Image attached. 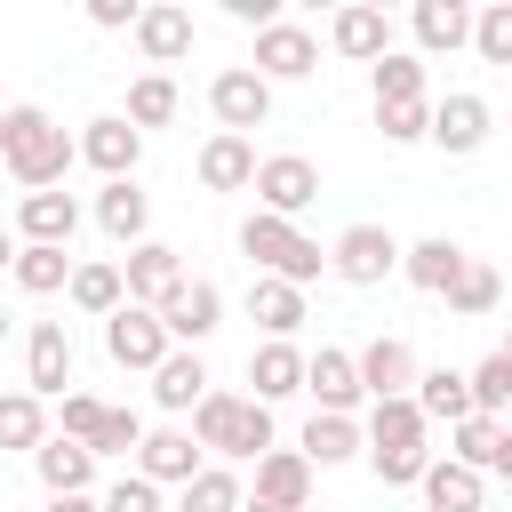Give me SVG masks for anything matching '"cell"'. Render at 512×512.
Returning <instances> with one entry per match:
<instances>
[{
	"label": "cell",
	"instance_id": "20",
	"mask_svg": "<svg viewBox=\"0 0 512 512\" xmlns=\"http://www.w3.org/2000/svg\"><path fill=\"white\" fill-rule=\"evenodd\" d=\"M304 392L320 400L312 416H352V408H360V376H352V352L320 344V352L304 360Z\"/></svg>",
	"mask_w": 512,
	"mask_h": 512
},
{
	"label": "cell",
	"instance_id": "46",
	"mask_svg": "<svg viewBox=\"0 0 512 512\" xmlns=\"http://www.w3.org/2000/svg\"><path fill=\"white\" fill-rule=\"evenodd\" d=\"M96 416H104V400H88V392H64V432H56V440H80V448H88Z\"/></svg>",
	"mask_w": 512,
	"mask_h": 512
},
{
	"label": "cell",
	"instance_id": "22",
	"mask_svg": "<svg viewBox=\"0 0 512 512\" xmlns=\"http://www.w3.org/2000/svg\"><path fill=\"white\" fill-rule=\"evenodd\" d=\"M248 496H256V504H280V512H304V496H312V464H304L296 448H264Z\"/></svg>",
	"mask_w": 512,
	"mask_h": 512
},
{
	"label": "cell",
	"instance_id": "50",
	"mask_svg": "<svg viewBox=\"0 0 512 512\" xmlns=\"http://www.w3.org/2000/svg\"><path fill=\"white\" fill-rule=\"evenodd\" d=\"M8 264H16V232L0 224V272H8Z\"/></svg>",
	"mask_w": 512,
	"mask_h": 512
},
{
	"label": "cell",
	"instance_id": "33",
	"mask_svg": "<svg viewBox=\"0 0 512 512\" xmlns=\"http://www.w3.org/2000/svg\"><path fill=\"white\" fill-rule=\"evenodd\" d=\"M200 392H208V368H200V352H168V360L152 368V400H160L168 416H184Z\"/></svg>",
	"mask_w": 512,
	"mask_h": 512
},
{
	"label": "cell",
	"instance_id": "18",
	"mask_svg": "<svg viewBox=\"0 0 512 512\" xmlns=\"http://www.w3.org/2000/svg\"><path fill=\"white\" fill-rule=\"evenodd\" d=\"M328 48H336V56H352V64H376V56H392V16H384V8H368V0H352V8H336Z\"/></svg>",
	"mask_w": 512,
	"mask_h": 512
},
{
	"label": "cell",
	"instance_id": "42",
	"mask_svg": "<svg viewBox=\"0 0 512 512\" xmlns=\"http://www.w3.org/2000/svg\"><path fill=\"white\" fill-rule=\"evenodd\" d=\"M472 48H480L488 64H512V0H488V8L472 16Z\"/></svg>",
	"mask_w": 512,
	"mask_h": 512
},
{
	"label": "cell",
	"instance_id": "51",
	"mask_svg": "<svg viewBox=\"0 0 512 512\" xmlns=\"http://www.w3.org/2000/svg\"><path fill=\"white\" fill-rule=\"evenodd\" d=\"M240 512H280V504H256V496H240Z\"/></svg>",
	"mask_w": 512,
	"mask_h": 512
},
{
	"label": "cell",
	"instance_id": "10",
	"mask_svg": "<svg viewBox=\"0 0 512 512\" xmlns=\"http://www.w3.org/2000/svg\"><path fill=\"white\" fill-rule=\"evenodd\" d=\"M312 64H320V40H312L304 24H288V16H280V24H264V32H256V64H248V72H256L264 88H272V80H304Z\"/></svg>",
	"mask_w": 512,
	"mask_h": 512
},
{
	"label": "cell",
	"instance_id": "38",
	"mask_svg": "<svg viewBox=\"0 0 512 512\" xmlns=\"http://www.w3.org/2000/svg\"><path fill=\"white\" fill-rule=\"evenodd\" d=\"M120 120H128L136 136L160 128V120H176V80H168V72H144V80L128 88V112H120Z\"/></svg>",
	"mask_w": 512,
	"mask_h": 512
},
{
	"label": "cell",
	"instance_id": "15",
	"mask_svg": "<svg viewBox=\"0 0 512 512\" xmlns=\"http://www.w3.org/2000/svg\"><path fill=\"white\" fill-rule=\"evenodd\" d=\"M64 384H72V336H64V320H40L32 344H24V392L64 400Z\"/></svg>",
	"mask_w": 512,
	"mask_h": 512
},
{
	"label": "cell",
	"instance_id": "12",
	"mask_svg": "<svg viewBox=\"0 0 512 512\" xmlns=\"http://www.w3.org/2000/svg\"><path fill=\"white\" fill-rule=\"evenodd\" d=\"M216 320H224V296H216V280H184V288L160 304V328H168V344H176V352L208 344V336H216Z\"/></svg>",
	"mask_w": 512,
	"mask_h": 512
},
{
	"label": "cell",
	"instance_id": "49",
	"mask_svg": "<svg viewBox=\"0 0 512 512\" xmlns=\"http://www.w3.org/2000/svg\"><path fill=\"white\" fill-rule=\"evenodd\" d=\"M48 512H96V496H48Z\"/></svg>",
	"mask_w": 512,
	"mask_h": 512
},
{
	"label": "cell",
	"instance_id": "52",
	"mask_svg": "<svg viewBox=\"0 0 512 512\" xmlns=\"http://www.w3.org/2000/svg\"><path fill=\"white\" fill-rule=\"evenodd\" d=\"M0 344H8V312H0Z\"/></svg>",
	"mask_w": 512,
	"mask_h": 512
},
{
	"label": "cell",
	"instance_id": "16",
	"mask_svg": "<svg viewBox=\"0 0 512 512\" xmlns=\"http://www.w3.org/2000/svg\"><path fill=\"white\" fill-rule=\"evenodd\" d=\"M192 472H200V448H192L184 424H160V432L136 440V480H152V488H184Z\"/></svg>",
	"mask_w": 512,
	"mask_h": 512
},
{
	"label": "cell",
	"instance_id": "19",
	"mask_svg": "<svg viewBox=\"0 0 512 512\" xmlns=\"http://www.w3.org/2000/svg\"><path fill=\"white\" fill-rule=\"evenodd\" d=\"M424 136L440 152H480L488 144V96H448V104H424Z\"/></svg>",
	"mask_w": 512,
	"mask_h": 512
},
{
	"label": "cell",
	"instance_id": "25",
	"mask_svg": "<svg viewBox=\"0 0 512 512\" xmlns=\"http://www.w3.org/2000/svg\"><path fill=\"white\" fill-rule=\"evenodd\" d=\"M408 24H416V48H424V56H456V48L472 40V8H464V0H416Z\"/></svg>",
	"mask_w": 512,
	"mask_h": 512
},
{
	"label": "cell",
	"instance_id": "44",
	"mask_svg": "<svg viewBox=\"0 0 512 512\" xmlns=\"http://www.w3.org/2000/svg\"><path fill=\"white\" fill-rule=\"evenodd\" d=\"M96 512H168V504H160V488H152V480H120V488H104V496H96Z\"/></svg>",
	"mask_w": 512,
	"mask_h": 512
},
{
	"label": "cell",
	"instance_id": "24",
	"mask_svg": "<svg viewBox=\"0 0 512 512\" xmlns=\"http://www.w3.org/2000/svg\"><path fill=\"white\" fill-rule=\"evenodd\" d=\"M32 472H40V488H48V496H88L96 456H88L80 440H40V448H32Z\"/></svg>",
	"mask_w": 512,
	"mask_h": 512
},
{
	"label": "cell",
	"instance_id": "48",
	"mask_svg": "<svg viewBox=\"0 0 512 512\" xmlns=\"http://www.w3.org/2000/svg\"><path fill=\"white\" fill-rule=\"evenodd\" d=\"M224 16H232V24H256V32H264V24H280V0H224Z\"/></svg>",
	"mask_w": 512,
	"mask_h": 512
},
{
	"label": "cell",
	"instance_id": "26",
	"mask_svg": "<svg viewBox=\"0 0 512 512\" xmlns=\"http://www.w3.org/2000/svg\"><path fill=\"white\" fill-rule=\"evenodd\" d=\"M248 176H256V144L216 128V136L200 144V184H208V192H248Z\"/></svg>",
	"mask_w": 512,
	"mask_h": 512
},
{
	"label": "cell",
	"instance_id": "1",
	"mask_svg": "<svg viewBox=\"0 0 512 512\" xmlns=\"http://www.w3.org/2000/svg\"><path fill=\"white\" fill-rule=\"evenodd\" d=\"M0 160H8V176H16L24 192H56L80 152H72V136H64L40 104H0Z\"/></svg>",
	"mask_w": 512,
	"mask_h": 512
},
{
	"label": "cell",
	"instance_id": "21",
	"mask_svg": "<svg viewBox=\"0 0 512 512\" xmlns=\"http://www.w3.org/2000/svg\"><path fill=\"white\" fill-rule=\"evenodd\" d=\"M136 48H144V64H176L184 48H192V8H176V0H152V8H136Z\"/></svg>",
	"mask_w": 512,
	"mask_h": 512
},
{
	"label": "cell",
	"instance_id": "36",
	"mask_svg": "<svg viewBox=\"0 0 512 512\" xmlns=\"http://www.w3.org/2000/svg\"><path fill=\"white\" fill-rule=\"evenodd\" d=\"M64 288H72V304H80V312H96V320H112V312L128 304V296H120V264H72V280H64Z\"/></svg>",
	"mask_w": 512,
	"mask_h": 512
},
{
	"label": "cell",
	"instance_id": "13",
	"mask_svg": "<svg viewBox=\"0 0 512 512\" xmlns=\"http://www.w3.org/2000/svg\"><path fill=\"white\" fill-rule=\"evenodd\" d=\"M448 464H464V472H512V424L504 416H464V424H448Z\"/></svg>",
	"mask_w": 512,
	"mask_h": 512
},
{
	"label": "cell",
	"instance_id": "3",
	"mask_svg": "<svg viewBox=\"0 0 512 512\" xmlns=\"http://www.w3.org/2000/svg\"><path fill=\"white\" fill-rule=\"evenodd\" d=\"M240 248H248L256 280H288V288H304V280H320V272H328L320 240H304L296 224H280V216H264V208L240 224Z\"/></svg>",
	"mask_w": 512,
	"mask_h": 512
},
{
	"label": "cell",
	"instance_id": "45",
	"mask_svg": "<svg viewBox=\"0 0 512 512\" xmlns=\"http://www.w3.org/2000/svg\"><path fill=\"white\" fill-rule=\"evenodd\" d=\"M376 128H384V144H416L424 136V104H384Z\"/></svg>",
	"mask_w": 512,
	"mask_h": 512
},
{
	"label": "cell",
	"instance_id": "37",
	"mask_svg": "<svg viewBox=\"0 0 512 512\" xmlns=\"http://www.w3.org/2000/svg\"><path fill=\"white\" fill-rule=\"evenodd\" d=\"M48 440V408L32 400V392H0V448H40Z\"/></svg>",
	"mask_w": 512,
	"mask_h": 512
},
{
	"label": "cell",
	"instance_id": "30",
	"mask_svg": "<svg viewBox=\"0 0 512 512\" xmlns=\"http://www.w3.org/2000/svg\"><path fill=\"white\" fill-rule=\"evenodd\" d=\"M408 400H416L424 424H464V416H472V392H464L456 368H424V376L408 384Z\"/></svg>",
	"mask_w": 512,
	"mask_h": 512
},
{
	"label": "cell",
	"instance_id": "14",
	"mask_svg": "<svg viewBox=\"0 0 512 512\" xmlns=\"http://www.w3.org/2000/svg\"><path fill=\"white\" fill-rule=\"evenodd\" d=\"M72 152H80V160H88L104 184H120V176H136V160H144V136H136L120 112H104V120H88V136H80Z\"/></svg>",
	"mask_w": 512,
	"mask_h": 512
},
{
	"label": "cell",
	"instance_id": "41",
	"mask_svg": "<svg viewBox=\"0 0 512 512\" xmlns=\"http://www.w3.org/2000/svg\"><path fill=\"white\" fill-rule=\"evenodd\" d=\"M384 104H424V64L400 56V48L376 56V112H384Z\"/></svg>",
	"mask_w": 512,
	"mask_h": 512
},
{
	"label": "cell",
	"instance_id": "8",
	"mask_svg": "<svg viewBox=\"0 0 512 512\" xmlns=\"http://www.w3.org/2000/svg\"><path fill=\"white\" fill-rule=\"evenodd\" d=\"M208 112L224 120V136H248V128H264V120H272V88H264L248 64H232V72H216V80H208Z\"/></svg>",
	"mask_w": 512,
	"mask_h": 512
},
{
	"label": "cell",
	"instance_id": "28",
	"mask_svg": "<svg viewBox=\"0 0 512 512\" xmlns=\"http://www.w3.org/2000/svg\"><path fill=\"white\" fill-rule=\"evenodd\" d=\"M96 224H104L120 248H136V240H144V224H152V200L136 192V176H120V184H104V192H96Z\"/></svg>",
	"mask_w": 512,
	"mask_h": 512
},
{
	"label": "cell",
	"instance_id": "6",
	"mask_svg": "<svg viewBox=\"0 0 512 512\" xmlns=\"http://www.w3.org/2000/svg\"><path fill=\"white\" fill-rule=\"evenodd\" d=\"M184 280H192V272H184V256H176L168 240H136V248L120 256V296H128V304H144V312H160Z\"/></svg>",
	"mask_w": 512,
	"mask_h": 512
},
{
	"label": "cell",
	"instance_id": "23",
	"mask_svg": "<svg viewBox=\"0 0 512 512\" xmlns=\"http://www.w3.org/2000/svg\"><path fill=\"white\" fill-rule=\"evenodd\" d=\"M248 384H256V392H248L256 408L304 392V352H296V344H256V352H248Z\"/></svg>",
	"mask_w": 512,
	"mask_h": 512
},
{
	"label": "cell",
	"instance_id": "27",
	"mask_svg": "<svg viewBox=\"0 0 512 512\" xmlns=\"http://www.w3.org/2000/svg\"><path fill=\"white\" fill-rule=\"evenodd\" d=\"M416 488H424V504H432V512H488V488H480V472H464V464H448V456H432Z\"/></svg>",
	"mask_w": 512,
	"mask_h": 512
},
{
	"label": "cell",
	"instance_id": "39",
	"mask_svg": "<svg viewBox=\"0 0 512 512\" xmlns=\"http://www.w3.org/2000/svg\"><path fill=\"white\" fill-rule=\"evenodd\" d=\"M464 392H472V416H504V408H512V352H488V360L464 376Z\"/></svg>",
	"mask_w": 512,
	"mask_h": 512
},
{
	"label": "cell",
	"instance_id": "40",
	"mask_svg": "<svg viewBox=\"0 0 512 512\" xmlns=\"http://www.w3.org/2000/svg\"><path fill=\"white\" fill-rule=\"evenodd\" d=\"M176 512H240V480H232L224 464H200V472L184 480V496H176Z\"/></svg>",
	"mask_w": 512,
	"mask_h": 512
},
{
	"label": "cell",
	"instance_id": "4",
	"mask_svg": "<svg viewBox=\"0 0 512 512\" xmlns=\"http://www.w3.org/2000/svg\"><path fill=\"white\" fill-rule=\"evenodd\" d=\"M248 192H256V208H264V216L296 224V216H304V208L320 200V168H312L304 152H272V160H256Z\"/></svg>",
	"mask_w": 512,
	"mask_h": 512
},
{
	"label": "cell",
	"instance_id": "47",
	"mask_svg": "<svg viewBox=\"0 0 512 512\" xmlns=\"http://www.w3.org/2000/svg\"><path fill=\"white\" fill-rule=\"evenodd\" d=\"M88 24L96 32H128L136 24V0H88Z\"/></svg>",
	"mask_w": 512,
	"mask_h": 512
},
{
	"label": "cell",
	"instance_id": "29",
	"mask_svg": "<svg viewBox=\"0 0 512 512\" xmlns=\"http://www.w3.org/2000/svg\"><path fill=\"white\" fill-rule=\"evenodd\" d=\"M248 312H256L264 344H288V336L304 328V288H288V280H256V288H248Z\"/></svg>",
	"mask_w": 512,
	"mask_h": 512
},
{
	"label": "cell",
	"instance_id": "11",
	"mask_svg": "<svg viewBox=\"0 0 512 512\" xmlns=\"http://www.w3.org/2000/svg\"><path fill=\"white\" fill-rule=\"evenodd\" d=\"M80 200L72 192H24L16 200V248H72Z\"/></svg>",
	"mask_w": 512,
	"mask_h": 512
},
{
	"label": "cell",
	"instance_id": "43",
	"mask_svg": "<svg viewBox=\"0 0 512 512\" xmlns=\"http://www.w3.org/2000/svg\"><path fill=\"white\" fill-rule=\"evenodd\" d=\"M136 440H144V416H136V408H104L96 432H88V456H128Z\"/></svg>",
	"mask_w": 512,
	"mask_h": 512
},
{
	"label": "cell",
	"instance_id": "32",
	"mask_svg": "<svg viewBox=\"0 0 512 512\" xmlns=\"http://www.w3.org/2000/svg\"><path fill=\"white\" fill-rule=\"evenodd\" d=\"M296 456H304L312 472H328V464H352V456H360V416H312Z\"/></svg>",
	"mask_w": 512,
	"mask_h": 512
},
{
	"label": "cell",
	"instance_id": "34",
	"mask_svg": "<svg viewBox=\"0 0 512 512\" xmlns=\"http://www.w3.org/2000/svg\"><path fill=\"white\" fill-rule=\"evenodd\" d=\"M8 280H16L24 296H56V288L72 280V248H16Z\"/></svg>",
	"mask_w": 512,
	"mask_h": 512
},
{
	"label": "cell",
	"instance_id": "7",
	"mask_svg": "<svg viewBox=\"0 0 512 512\" xmlns=\"http://www.w3.org/2000/svg\"><path fill=\"white\" fill-rule=\"evenodd\" d=\"M104 352H112L120 368H144V376H152V368H160V360H168L176 344H168L160 312H144V304H120V312L104 320Z\"/></svg>",
	"mask_w": 512,
	"mask_h": 512
},
{
	"label": "cell",
	"instance_id": "17",
	"mask_svg": "<svg viewBox=\"0 0 512 512\" xmlns=\"http://www.w3.org/2000/svg\"><path fill=\"white\" fill-rule=\"evenodd\" d=\"M424 416H416V400H368V424H360V456H408V448H424Z\"/></svg>",
	"mask_w": 512,
	"mask_h": 512
},
{
	"label": "cell",
	"instance_id": "35",
	"mask_svg": "<svg viewBox=\"0 0 512 512\" xmlns=\"http://www.w3.org/2000/svg\"><path fill=\"white\" fill-rule=\"evenodd\" d=\"M496 296H504V280H496V264H480V256H464V272L448 280V312H464V320H488V312H496Z\"/></svg>",
	"mask_w": 512,
	"mask_h": 512
},
{
	"label": "cell",
	"instance_id": "2",
	"mask_svg": "<svg viewBox=\"0 0 512 512\" xmlns=\"http://www.w3.org/2000/svg\"><path fill=\"white\" fill-rule=\"evenodd\" d=\"M184 432H192L200 456H248V464H256V456L272 448V408H256L248 392H200Z\"/></svg>",
	"mask_w": 512,
	"mask_h": 512
},
{
	"label": "cell",
	"instance_id": "9",
	"mask_svg": "<svg viewBox=\"0 0 512 512\" xmlns=\"http://www.w3.org/2000/svg\"><path fill=\"white\" fill-rule=\"evenodd\" d=\"M352 376H360V400H408V384H416V352H408V336H376V344H360V352H352Z\"/></svg>",
	"mask_w": 512,
	"mask_h": 512
},
{
	"label": "cell",
	"instance_id": "5",
	"mask_svg": "<svg viewBox=\"0 0 512 512\" xmlns=\"http://www.w3.org/2000/svg\"><path fill=\"white\" fill-rule=\"evenodd\" d=\"M328 272H336L344 288H376V280L400 272V240H392L384 224H344L336 248H328Z\"/></svg>",
	"mask_w": 512,
	"mask_h": 512
},
{
	"label": "cell",
	"instance_id": "31",
	"mask_svg": "<svg viewBox=\"0 0 512 512\" xmlns=\"http://www.w3.org/2000/svg\"><path fill=\"white\" fill-rule=\"evenodd\" d=\"M400 272H408V288L448 296V280L464 272V248H456V240H416V248H400Z\"/></svg>",
	"mask_w": 512,
	"mask_h": 512
}]
</instances>
